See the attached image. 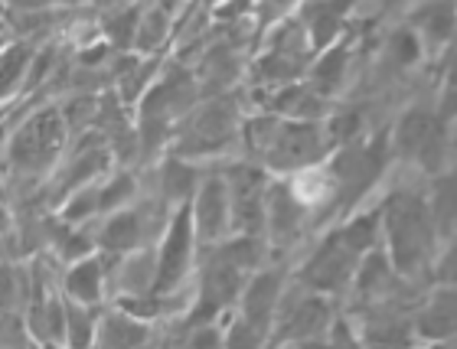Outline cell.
<instances>
[{"label": "cell", "mask_w": 457, "mask_h": 349, "mask_svg": "<svg viewBox=\"0 0 457 349\" xmlns=\"http://www.w3.org/2000/svg\"><path fill=\"white\" fill-rule=\"evenodd\" d=\"M392 163V147H389V128H382L376 134H362L356 141L340 144L330 151L327 167L334 173L337 183V212L334 222L343 216H350L353 209H360L366 203L372 189L379 187L386 170ZM330 222V226H334Z\"/></svg>", "instance_id": "2"}, {"label": "cell", "mask_w": 457, "mask_h": 349, "mask_svg": "<svg viewBox=\"0 0 457 349\" xmlns=\"http://www.w3.org/2000/svg\"><path fill=\"white\" fill-rule=\"evenodd\" d=\"M330 323H334V301L324 294L307 291L304 284L287 278L268 346H278V343H301V346L304 343H327Z\"/></svg>", "instance_id": "7"}, {"label": "cell", "mask_w": 457, "mask_h": 349, "mask_svg": "<svg viewBox=\"0 0 457 349\" xmlns=\"http://www.w3.org/2000/svg\"><path fill=\"white\" fill-rule=\"evenodd\" d=\"M33 53L37 49L23 43V39H10V43L0 46V108H7L17 95H23Z\"/></svg>", "instance_id": "22"}, {"label": "cell", "mask_w": 457, "mask_h": 349, "mask_svg": "<svg viewBox=\"0 0 457 349\" xmlns=\"http://www.w3.org/2000/svg\"><path fill=\"white\" fill-rule=\"evenodd\" d=\"M314 226V216L307 212V206L295 196V189L285 177L268 179L265 193V242L275 255H287L295 252L304 236Z\"/></svg>", "instance_id": "9"}, {"label": "cell", "mask_w": 457, "mask_h": 349, "mask_svg": "<svg viewBox=\"0 0 457 349\" xmlns=\"http://www.w3.org/2000/svg\"><path fill=\"white\" fill-rule=\"evenodd\" d=\"M69 147V124L62 118V108L56 104H43L29 114L27 121L17 124L7 137V163L17 173L27 177H43L53 173L62 161Z\"/></svg>", "instance_id": "5"}, {"label": "cell", "mask_w": 457, "mask_h": 349, "mask_svg": "<svg viewBox=\"0 0 457 349\" xmlns=\"http://www.w3.org/2000/svg\"><path fill=\"white\" fill-rule=\"evenodd\" d=\"M435 112H438L441 121L454 128V121H457V43L445 53L438 95H435Z\"/></svg>", "instance_id": "27"}, {"label": "cell", "mask_w": 457, "mask_h": 349, "mask_svg": "<svg viewBox=\"0 0 457 349\" xmlns=\"http://www.w3.org/2000/svg\"><path fill=\"white\" fill-rule=\"evenodd\" d=\"M382 212V248L392 268L405 281H419L431 274V262L438 255V229L431 219L428 196L415 189H392L379 203Z\"/></svg>", "instance_id": "1"}, {"label": "cell", "mask_w": 457, "mask_h": 349, "mask_svg": "<svg viewBox=\"0 0 457 349\" xmlns=\"http://www.w3.org/2000/svg\"><path fill=\"white\" fill-rule=\"evenodd\" d=\"M173 29V10L167 7H147L137 20V33H134V49L137 53H157L167 43Z\"/></svg>", "instance_id": "24"}, {"label": "cell", "mask_w": 457, "mask_h": 349, "mask_svg": "<svg viewBox=\"0 0 457 349\" xmlns=\"http://www.w3.org/2000/svg\"><path fill=\"white\" fill-rule=\"evenodd\" d=\"M157 179H161V203L167 209L180 206V203H190L196 187H200V167L196 161H187L180 154H167L161 161V170H157Z\"/></svg>", "instance_id": "20"}, {"label": "cell", "mask_w": 457, "mask_h": 349, "mask_svg": "<svg viewBox=\"0 0 457 349\" xmlns=\"http://www.w3.org/2000/svg\"><path fill=\"white\" fill-rule=\"evenodd\" d=\"M114 154L105 141L102 144H86V147H79L66 163H62V170L56 177V189H59V199L72 193V189L86 187V183H96L108 173L112 167Z\"/></svg>", "instance_id": "18"}, {"label": "cell", "mask_w": 457, "mask_h": 349, "mask_svg": "<svg viewBox=\"0 0 457 349\" xmlns=\"http://www.w3.org/2000/svg\"><path fill=\"white\" fill-rule=\"evenodd\" d=\"M405 23L419 33L425 53L445 56L457 43V0H419L405 13Z\"/></svg>", "instance_id": "14"}, {"label": "cell", "mask_w": 457, "mask_h": 349, "mask_svg": "<svg viewBox=\"0 0 457 349\" xmlns=\"http://www.w3.org/2000/svg\"><path fill=\"white\" fill-rule=\"evenodd\" d=\"M0 114H4V108H0ZM7 137H10V134H7V118H0V154L7 151Z\"/></svg>", "instance_id": "33"}, {"label": "cell", "mask_w": 457, "mask_h": 349, "mask_svg": "<svg viewBox=\"0 0 457 349\" xmlns=\"http://www.w3.org/2000/svg\"><path fill=\"white\" fill-rule=\"evenodd\" d=\"M105 4H124V0H105Z\"/></svg>", "instance_id": "35"}, {"label": "cell", "mask_w": 457, "mask_h": 349, "mask_svg": "<svg viewBox=\"0 0 457 349\" xmlns=\"http://www.w3.org/2000/svg\"><path fill=\"white\" fill-rule=\"evenodd\" d=\"M287 278H291V274H287L281 264H262V268H255V271L248 274V281L242 284V294H238L236 307H232V317H238L245 327H252L265 343H268V337H271V327H275Z\"/></svg>", "instance_id": "10"}, {"label": "cell", "mask_w": 457, "mask_h": 349, "mask_svg": "<svg viewBox=\"0 0 457 349\" xmlns=\"http://www.w3.org/2000/svg\"><path fill=\"white\" fill-rule=\"evenodd\" d=\"M10 226H13V219H10L7 206H0V236H7V232H10Z\"/></svg>", "instance_id": "32"}, {"label": "cell", "mask_w": 457, "mask_h": 349, "mask_svg": "<svg viewBox=\"0 0 457 349\" xmlns=\"http://www.w3.org/2000/svg\"><path fill=\"white\" fill-rule=\"evenodd\" d=\"M147 216H151V209L134 206V203L108 212L102 232L96 236L98 252L108 258H121L137 252V248H147V238H151V219Z\"/></svg>", "instance_id": "13"}, {"label": "cell", "mask_w": 457, "mask_h": 349, "mask_svg": "<svg viewBox=\"0 0 457 349\" xmlns=\"http://www.w3.org/2000/svg\"><path fill=\"white\" fill-rule=\"evenodd\" d=\"M196 258H200V245H196L190 203H180L167 212V226L154 252V281L147 294L177 297L183 284L190 281V274L196 271Z\"/></svg>", "instance_id": "6"}, {"label": "cell", "mask_w": 457, "mask_h": 349, "mask_svg": "<svg viewBox=\"0 0 457 349\" xmlns=\"http://www.w3.org/2000/svg\"><path fill=\"white\" fill-rule=\"evenodd\" d=\"M428 209H431V219H435V229H438L441 242L448 236H454L457 232V161L431 177Z\"/></svg>", "instance_id": "21"}, {"label": "cell", "mask_w": 457, "mask_h": 349, "mask_svg": "<svg viewBox=\"0 0 457 349\" xmlns=\"http://www.w3.org/2000/svg\"><path fill=\"white\" fill-rule=\"evenodd\" d=\"M72 0H4V7L13 10V13H27V17H37V13H49L53 7H69Z\"/></svg>", "instance_id": "31"}, {"label": "cell", "mask_w": 457, "mask_h": 349, "mask_svg": "<svg viewBox=\"0 0 457 349\" xmlns=\"http://www.w3.org/2000/svg\"><path fill=\"white\" fill-rule=\"evenodd\" d=\"M360 262H362L360 252H353V248L334 232V226H330L324 236L317 238V245L311 248V255L297 264L295 281L304 284L307 291L324 294V297L337 301L343 294H350Z\"/></svg>", "instance_id": "8"}, {"label": "cell", "mask_w": 457, "mask_h": 349, "mask_svg": "<svg viewBox=\"0 0 457 349\" xmlns=\"http://www.w3.org/2000/svg\"><path fill=\"white\" fill-rule=\"evenodd\" d=\"M402 4H411V0H379V7L386 10V13H392V10H399Z\"/></svg>", "instance_id": "34"}, {"label": "cell", "mask_w": 457, "mask_h": 349, "mask_svg": "<svg viewBox=\"0 0 457 349\" xmlns=\"http://www.w3.org/2000/svg\"><path fill=\"white\" fill-rule=\"evenodd\" d=\"M425 59V46H421L419 33L402 23L389 33V43H386V62L392 66V72H409V69L421 66Z\"/></svg>", "instance_id": "23"}, {"label": "cell", "mask_w": 457, "mask_h": 349, "mask_svg": "<svg viewBox=\"0 0 457 349\" xmlns=\"http://www.w3.org/2000/svg\"><path fill=\"white\" fill-rule=\"evenodd\" d=\"M353 62V39L350 33H343L340 39H334L327 49H320L307 69V86L320 92L324 98H337L343 88V76H346V69Z\"/></svg>", "instance_id": "17"}, {"label": "cell", "mask_w": 457, "mask_h": 349, "mask_svg": "<svg viewBox=\"0 0 457 349\" xmlns=\"http://www.w3.org/2000/svg\"><path fill=\"white\" fill-rule=\"evenodd\" d=\"M392 161L409 163L425 177H435L451 163V124H445L431 104H411L389 128Z\"/></svg>", "instance_id": "4"}, {"label": "cell", "mask_w": 457, "mask_h": 349, "mask_svg": "<svg viewBox=\"0 0 457 349\" xmlns=\"http://www.w3.org/2000/svg\"><path fill=\"white\" fill-rule=\"evenodd\" d=\"M137 20H141V7H118L105 17V37L112 39L118 49L134 46V33H137Z\"/></svg>", "instance_id": "28"}, {"label": "cell", "mask_w": 457, "mask_h": 349, "mask_svg": "<svg viewBox=\"0 0 457 349\" xmlns=\"http://www.w3.org/2000/svg\"><path fill=\"white\" fill-rule=\"evenodd\" d=\"M428 281L441 284V287H457V232L438 245V255L431 262Z\"/></svg>", "instance_id": "29"}, {"label": "cell", "mask_w": 457, "mask_h": 349, "mask_svg": "<svg viewBox=\"0 0 457 349\" xmlns=\"http://www.w3.org/2000/svg\"><path fill=\"white\" fill-rule=\"evenodd\" d=\"M242 112L236 95L216 92L206 102H196L173 131L170 151L187 161H212L232 151L242 137Z\"/></svg>", "instance_id": "3"}, {"label": "cell", "mask_w": 457, "mask_h": 349, "mask_svg": "<svg viewBox=\"0 0 457 349\" xmlns=\"http://www.w3.org/2000/svg\"><path fill=\"white\" fill-rule=\"evenodd\" d=\"M98 313H102V307H88V303L66 297V346H96Z\"/></svg>", "instance_id": "25"}, {"label": "cell", "mask_w": 457, "mask_h": 349, "mask_svg": "<svg viewBox=\"0 0 457 349\" xmlns=\"http://www.w3.org/2000/svg\"><path fill=\"white\" fill-rule=\"evenodd\" d=\"M415 337L421 343H454L457 340V287L435 284V294L415 313Z\"/></svg>", "instance_id": "15"}, {"label": "cell", "mask_w": 457, "mask_h": 349, "mask_svg": "<svg viewBox=\"0 0 457 349\" xmlns=\"http://www.w3.org/2000/svg\"><path fill=\"white\" fill-rule=\"evenodd\" d=\"M228 199H232V232L265 236V193L271 173L255 161H238L226 167Z\"/></svg>", "instance_id": "11"}, {"label": "cell", "mask_w": 457, "mask_h": 349, "mask_svg": "<svg viewBox=\"0 0 457 349\" xmlns=\"http://www.w3.org/2000/svg\"><path fill=\"white\" fill-rule=\"evenodd\" d=\"M304 0H258L255 4V37H265L268 29L287 20V13L301 7Z\"/></svg>", "instance_id": "30"}, {"label": "cell", "mask_w": 457, "mask_h": 349, "mask_svg": "<svg viewBox=\"0 0 457 349\" xmlns=\"http://www.w3.org/2000/svg\"><path fill=\"white\" fill-rule=\"evenodd\" d=\"M190 212L200 252L232 236V199H228L226 173H203L200 187H196V193L190 199Z\"/></svg>", "instance_id": "12"}, {"label": "cell", "mask_w": 457, "mask_h": 349, "mask_svg": "<svg viewBox=\"0 0 457 349\" xmlns=\"http://www.w3.org/2000/svg\"><path fill=\"white\" fill-rule=\"evenodd\" d=\"M72 4H86V0H72Z\"/></svg>", "instance_id": "36"}, {"label": "cell", "mask_w": 457, "mask_h": 349, "mask_svg": "<svg viewBox=\"0 0 457 349\" xmlns=\"http://www.w3.org/2000/svg\"><path fill=\"white\" fill-rule=\"evenodd\" d=\"M151 340H154L151 323L128 313L124 307H118V303H114L112 311L98 313V330H96L98 346L131 349V346H144V343H151Z\"/></svg>", "instance_id": "19"}, {"label": "cell", "mask_w": 457, "mask_h": 349, "mask_svg": "<svg viewBox=\"0 0 457 349\" xmlns=\"http://www.w3.org/2000/svg\"><path fill=\"white\" fill-rule=\"evenodd\" d=\"M108 287V258L102 252H92L86 258L69 262L62 274V294L69 301L88 303V307H102Z\"/></svg>", "instance_id": "16"}, {"label": "cell", "mask_w": 457, "mask_h": 349, "mask_svg": "<svg viewBox=\"0 0 457 349\" xmlns=\"http://www.w3.org/2000/svg\"><path fill=\"white\" fill-rule=\"evenodd\" d=\"M134 193H137V177L128 170H114L112 177L98 179V209H102V216H108V212L121 206H131Z\"/></svg>", "instance_id": "26"}]
</instances>
